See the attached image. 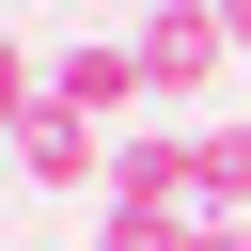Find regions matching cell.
<instances>
[{"label":"cell","instance_id":"cell-7","mask_svg":"<svg viewBox=\"0 0 251 251\" xmlns=\"http://www.w3.org/2000/svg\"><path fill=\"white\" fill-rule=\"evenodd\" d=\"M220 16H235V63H251V0H220Z\"/></svg>","mask_w":251,"mask_h":251},{"label":"cell","instance_id":"cell-3","mask_svg":"<svg viewBox=\"0 0 251 251\" xmlns=\"http://www.w3.org/2000/svg\"><path fill=\"white\" fill-rule=\"evenodd\" d=\"M47 78H63V94L94 110V126H157V78H141V31H78V47L47 63Z\"/></svg>","mask_w":251,"mask_h":251},{"label":"cell","instance_id":"cell-6","mask_svg":"<svg viewBox=\"0 0 251 251\" xmlns=\"http://www.w3.org/2000/svg\"><path fill=\"white\" fill-rule=\"evenodd\" d=\"M188 251H251V220H204V235H188Z\"/></svg>","mask_w":251,"mask_h":251},{"label":"cell","instance_id":"cell-2","mask_svg":"<svg viewBox=\"0 0 251 251\" xmlns=\"http://www.w3.org/2000/svg\"><path fill=\"white\" fill-rule=\"evenodd\" d=\"M126 31H141V78H157V110H188V94L235 63V16H220V0H141Z\"/></svg>","mask_w":251,"mask_h":251},{"label":"cell","instance_id":"cell-4","mask_svg":"<svg viewBox=\"0 0 251 251\" xmlns=\"http://www.w3.org/2000/svg\"><path fill=\"white\" fill-rule=\"evenodd\" d=\"M110 204H204V188H188V126H173V110L110 141Z\"/></svg>","mask_w":251,"mask_h":251},{"label":"cell","instance_id":"cell-5","mask_svg":"<svg viewBox=\"0 0 251 251\" xmlns=\"http://www.w3.org/2000/svg\"><path fill=\"white\" fill-rule=\"evenodd\" d=\"M188 188L204 220H251V126H188Z\"/></svg>","mask_w":251,"mask_h":251},{"label":"cell","instance_id":"cell-1","mask_svg":"<svg viewBox=\"0 0 251 251\" xmlns=\"http://www.w3.org/2000/svg\"><path fill=\"white\" fill-rule=\"evenodd\" d=\"M110 141H126V126H94L47 63L16 78V173H31V188H110Z\"/></svg>","mask_w":251,"mask_h":251}]
</instances>
